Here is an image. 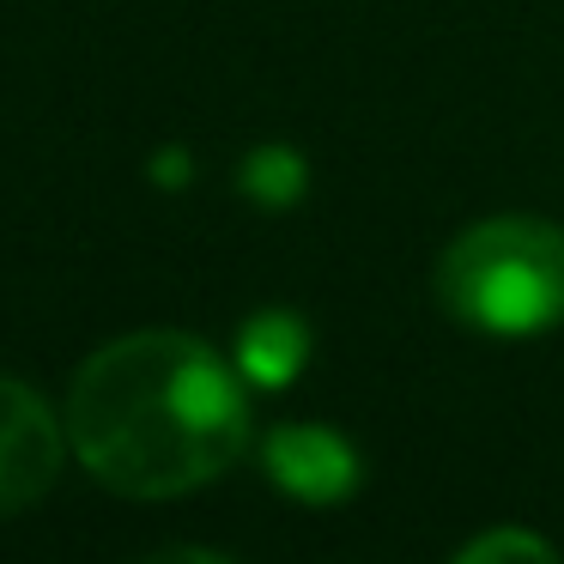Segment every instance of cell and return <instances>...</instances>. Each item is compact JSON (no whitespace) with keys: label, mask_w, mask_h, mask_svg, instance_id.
I'll return each mask as SVG.
<instances>
[{"label":"cell","mask_w":564,"mask_h":564,"mask_svg":"<svg viewBox=\"0 0 564 564\" xmlns=\"http://www.w3.org/2000/svg\"><path fill=\"white\" fill-rule=\"evenodd\" d=\"M67 449L122 498H183L249 449L243 382L195 334H122L67 389Z\"/></svg>","instance_id":"1"},{"label":"cell","mask_w":564,"mask_h":564,"mask_svg":"<svg viewBox=\"0 0 564 564\" xmlns=\"http://www.w3.org/2000/svg\"><path fill=\"white\" fill-rule=\"evenodd\" d=\"M437 304L479 334H546L564 322V231L546 219H479L443 249Z\"/></svg>","instance_id":"2"},{"label":"cell","mask_w":564,"mask_h":564,"mask_svg":"<svg viewBox=\"0 0 564 564\" xmlns=\"http://www.w3.org/2000/svg\"><path fill=\"white\" fill-rule=\"evenodd\" d=\"M67 425H55L50 401L25 382L0 377V522L43 498L62 474Z\"/></svg>","instance_id":"3"},{"label":"cell","mask_w":564,"mask_h":564,"mask_svg":"<svg viewBox=\"0 0 564 564\" xmlns=\"http://www.w3.org/2000/svg\"><path fill=\"white\" fill-rule=\"evenodd\" d=\"M261 467L297 503H346L358 491V479H365L358 449L328 425H280L261 443Z\"/></svg>","instance_id":"4"},{"label":"cell","mask_w":564,"mask_h":564,"mask_svg":"<svg viewBox=\"0 0 564 564\" xmlns=\"http://www.w3.org/2000/svg\"><path fill=\"white\" fill-rule=\"evenodd\" d=\"M310 358V328L292 310H261L237 334V377L256 389H285Z\"/></svg>","instance_id":"5"},{"label":"cell","mask_w":564,"mask_h":564,"mask_svg":"<svg viewBox=\"0 0 564 564\" xmlns=\"http://www.w3.org/2000/svg\"><path fill=\"white\" fill-rule=\"evenodd\" d=\"M304 159H297L292 147H256L243 159V195L256 200V207H292L297 195H304Z\"/></svg>","instance_id":"6"},{"label":"cell","mask_w":564,"mask_h":564,"mask_svg":"<svg viewBox=\"0 0 564 564\" xmlns=\"http://www.w3.org/2000/svg\"><path fill=\"white\" fill-rule=\"evenodd\" d=\"M455 564H564V558L528 528H491V534L467 540L455 552Z\"/></svg>","instance_id":"7"},{"label":"cell","mask_w":564,"mask_h":564,"mask_svg":"<svg viewBox=\"0 0 564 564\" xmlns=\"http://www.w3.org/2000/svg\"><path fill=\"white\" fill-rule=\"evenodd\" d=\"M140 564H231L225 552H207V546H164V552H147Z\"/></svg>","instance_id":"8"}]
</instances>
